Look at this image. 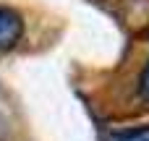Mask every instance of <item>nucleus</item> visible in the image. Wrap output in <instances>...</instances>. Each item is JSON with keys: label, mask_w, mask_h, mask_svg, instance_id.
Wrapping results in <instances>:
<instances>
[{"label": "nucleus", "mask_w": 149, "mask_h": 141, "mask_svg": "<svg viewBox=\"0 0 149 141\" xmlns=\"http://www.w3.org/2000/svg\"><path fill=\"white\" fill-rule=\"evenodd\" d=\"M110 141H149V126L147 128H131V131H118Z\"/></svg>", "instance_id": "obj_2"}, {"label": "nucleus", "mask_w": 149, "mask_h": 141, "mask_svg": "<svg viewBox=\"0 0 149 141\" xmlns=\"http://www.w3.org/2000/svg\"><path fill=\"white\" fill-rule=\"evenodd\" d=\"M139 97L144 102H149V60L144 65V71H141V78H139Z\"/></svg>", "instance_id": "obj_3"}, {"label": "nucleus", "mask_w": 149, "mask_h": 141, "mask_svg": "<svg viewBox=\"0 0 149 141\" xmlns=\"http://www.w3.org/2000/svg\"><path fill=\"white\" fill-rule=\"evenodd\" d=\"M21 37H24V21H21V16L13 8H8V5H0V50L13 47Z\"/></svg>", "instance_id": "obj_1"}]
</instances>
